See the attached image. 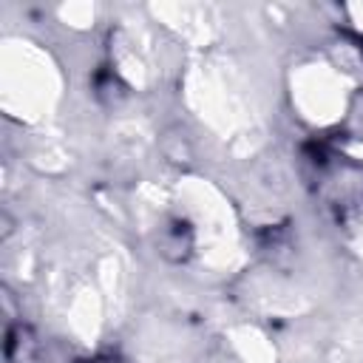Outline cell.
Returning a JSON list of instances; mask_svg holds the SVG:
<instances>
[{
	"label": "cell",
	"mask_w": 363,
	"mask_h": 363,
	"mask_svg": "<svg viewBox=\"0 0 363 363\" xmlns=\"http://www.w3.org/2000/svg\"><path fill=\"white\" fill-rule=\"evenodd\" d=\"M162 255L170 258V261H184L190 252H193V230L187 221H173L164 227L162 233Z\"/></svg>",
	"instance_id": "6da1fadb"
},
{
	"label": "cell",
	"mask_w": 363,
	"mask_h": 363,
	"mask_svg": "<svg viewBox=\"0 0 363 363\" xmlns=\"http://www.w3.org/2000/svg\"><path fill=\"white\" fill-rule=\"evenodd\" d=\"M88 363H119L116 357H94V360H88Z\"/></svg>",
	"instance_id": "7a4b0ae2"
}]
</instances>
